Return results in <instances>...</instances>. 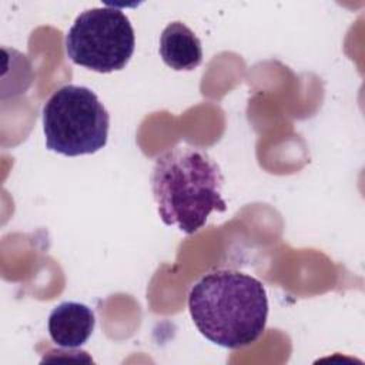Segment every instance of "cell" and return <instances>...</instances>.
<instances>
[{"mask_svg": "<svg viewBox=\"0 0 365 365\" xmlns=\"http://www.w3.org/2000/svg\"><path fill=\"white\" fill-rule=\"evenodd\" d=\"M188 309L202 336L220 346L238 349L262 335L268 298L259 279L235 269H215L192 285Z\"/></svg>", "mask_w": 365, "mask_h": 365, "instance_id": "1", "label": "cell"}, {"mask_svg": "<svg viewBox=\"0 0 365 365\" xmlns=\"http://www.w3.org/2000/svg\"><path fill=\"white\" fill-rule=\"evenodd\" d=\"M222 185L220 165L205 150L192 145H175L161 153L151 173L161 221L185 234L201 230L211 212L227 210Z\"/></svg>", "mask_w": 365, "mask_h": 365, "instance_id": "2", "label": "cell"}, {"mask_svg": "<svg viewBox=\"0 0 365 365\" xmlns=\"http://www.w3.org/2000/svg\"><path fill=\"white\" fill-rule=\"evenodd\" d=\"M41 118L50 151L77 157L94 154L107 144L110 114L88 87H60L44 103Z\"/></svg>", "mask_w": 365, "mask_h": 365, "instance_id": "3", "label": "cell"}, {"mask_svg": "<svg viewBox=\"0 0 365 365\" xmlns=\"http://www.w3.org/2000/svg\"><path fill=\"white\" fill-rule=\"evenodd\" d=\"M67 57L77 66L97 73L123 70L130 61L135 36L128 17L115 7L83 11L66 34Z\"/></svg>", "mask_w": 365, "mask_h": 365, "instance_id": "4", "label": "cell"}, {"mask_svg": "<svg viewBox=\"0 0 365 365\" xmlns=\"http://www.w3.org/2000/svg\"><path fill=\"white\" fill-rule=\"evenodd\" d=\"M96 317L90 307L66 301L54 307L48 315L47 329L51 341L60 348H80L91 336Z\"/></svg>", "mask_w": 365, "mask_h": 365, "instance_id": "5", "label": "cell"}, {"mask_svg": "<svg viewBox=\"0 0 365 365\" xmlns=\"http://www.w3.org/2000/svg\"><path fill=\"white\" fill-rule=\"evenodd\" d=\"M160 56L173 70L191 71L202 61L201 41L188 26L173 21L160 36Z\"/></svg>", "mask_w": 365, "mask_h": 365, "instance_id": "6", "label": "cell"}]
</instances>
